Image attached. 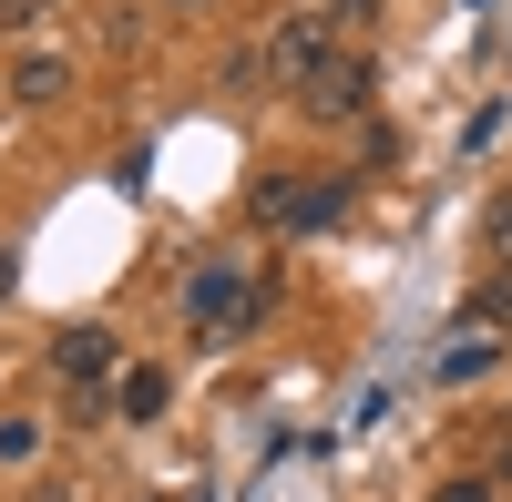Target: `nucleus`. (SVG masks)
Here are the masks:
<instances>
[{
    "instance_id": "nucleus-8",
    "label": "nucleus",
    "mask_w": 512,
    "mask_h": 502,
    "mask_svg": "<svg viewBox=\"0 0 512 502\" xmlns=\"http://www.w3.org/2000/svg\"><path fill=\"white\" fill-rule=\"evenodd\" d=\"M482 369H492V339H451L441 349V380H482Z\"/></svg>"
},
{
    "instance_id": "nucleus-14",
    "label": "nucleus",
    "mask_w": 512,
    "mask_h": 502,
    "mask_svg": "<svg viewBox=\"0 0 512 502\" xmlns=\"http://www.w3.org/2000/svg\"><path fill=\"white\" fill-rule=\"evenodd\" d=\"M11 287H21V257H11V246H0V308H11Z\"/></svg>"
},
{
    "instance_id": "nucleus-7",
    "label": "nucleus",
    "mask_w": 512,
    "mask_h": 502,
    "mask_svg": "<svg viewBox=\"0 0 512 502\" xmlns=\"http://www.w3.org/2000/svg\"><path fill=\"white\" fill-rule=\"evenodd\" d=\"M62 93H72L62 62H11V103H62Z\"/></svg>"
},
{
    "instance_id": "nucleus-9",
    "label": "nucleus",
    "mask_w": 512,
    "mask_h": 502,
    "mask_svg": "<svg viewBox=\"0 0 512 502\" xmlns=\"http://www.w3.org/2000/svg\"><path fill=\"white\" fill-rule=\"evenodd\" d=\"M472 318H492V328H512V267H502V277H482V287H472Z\"/></svg>"
},
{
    "instance_id": "nucleus-2",
    "label": "nucleus",
    "mask_w": 512,
    "mask_h": 502,
    "mask_svg": "<svg viewBox=\"0 0 512 502\" xmlns=\"http://www.w3.org/2000/svg\"><path fill=\"white\" fill-rule=\"evenodd\" d=\"M267 308V287H256L236 257H216V267H195V287H185V318L205 328V339H236V328Z\"/></svg>"
},
{
    "instance_id": "nucleus-3",
    "label": "nucleus",
    "mask_w": 512,
    "mask_h": 502,
    "mask_svg": "<svg viewBox=\"0 0 512 502\" xmlns=\"http://www.w3.org/2000/svg\"><path fill=\"white\" fill-rule=\"evenodd\" d=\"M328 62H338V52H328V11H287L277 41H267V82H277V93H308Z\"/></svg>"
},
{
    "instance_id": "nucleus-12",
    "label": "nucleus",
    "mask_w": 512,
    "mask_h": 502,
    "mask_svg": "<svg viewBox=\"0 0 512 502\" xmlns=\"http://www.w3.org/2000/svg\"><path fill=\"white\" fill-rule=\"evenodd\" d=\"M41 11H52V0H0V31H31Z\"/></svg>"
},
{
    "instance_id": "nucleus-4",
    "label": "nucleus",
    "mask_w": 512,
    "mask_h": 502,
    "mask_svg": "<svg viewBox=\"0 0 512 502\" xmlns=\"http://www.w3.org/2000/svg\"><path fill=\"white\" fill-rule=\"evenodd\" d=\"M369 93H379V62H369V52H338V62L308 82V113H318V123H359Z\"/></svg>"
},
{
    "instance_id": "nucleus-6",
    "label": "nucleus",
    "mask_w": 512,
    "mask_h": 502,
    "mask_svg": "<svg viewBox=\"0 0 512 502\" xmlns=\"http://www.w3.org/2000/svg\"><path fill=\"white\" fill-rule=\"evenodd\" d=\"M164 400H175L164 369H113V410H123V421H164Z\"/></svg>"
},
{
    "instance_id": "nucleus-11",
    "label": "nucleus",
    "mask_w": 512,
    "mask_h": 502,
    "mask_svg": "<svg viewBox=\"0 0 512 502\" xmlns=\"http://www.w3.org/2000/svg\"><path fill=\"white\" fill-rule=\"evenodd\" d=\"M31 451H41V431H31V421H0V462H31Z\"/></svg>"
},
{
    "instance_id": "nucleus-13",
    "label": "nucleus",
    "mask_w": 512,
    "mask_h": 502,
    "mask_svg": "<svg viewBox=\"0 0 512 502\" xmlns=\"http://www.w3.org/2000/svg\"><path fill=\"white\" fill-rule=\"evenodd\" d=\"M431 502H492V482H441Z\"/></svg>"
},
{
    "instance_id": "nucleus-1",
    "label": "nucleus",
    "mask_w": 512,
    "mask_h": 502,
    "mask_svg": "<svg viewBox=\"0 0 512 502\" xmlns=\"http://www.w3.org/2000/svg\"><path fill=\"white\" fill-rule=\"evenodd\" d=\"M338 216H349V175H318V185L267 175L256 185V226H277V236H308V226H338Z\"/></svg>"
},
{
    "instance_id": "nucleus-10",
    "label": "nucleus",
    "mask_w": 512,
    "mask_h": 502,
    "mask_svg": "<svg viewBox=\"0 0 512 502\" xmlns=\"http://www.w3.org/2000/svg\"><path fill=\"white\" fill-rule=\"evenodd\" d=\"M482 246H492V257L512 267V195H502V205H492V216H482Z\"/></svg>"
},
{
    "instance_id": "nucleus-5",
    "label": "nucleus",
    "mask_w": 512,
    "mask_h": 502,
    "mask_svg": "<svg viewBox=\"0 0 512 502\" xmlns=\"http://www.w3.org/2000/svg\"><path fill=\"white\" fill-rule=\"evenodd\" d=\"M52 369H62L72 390H103L113 380V339H103L93 318H72V328H52Z\"/></svg>"
}]
</instances>
